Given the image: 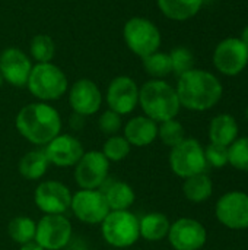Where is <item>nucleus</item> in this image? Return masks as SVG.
<instances>
[{"label":"nucleus","mask_w":248,"mask_h":250,"mask_svg":"<svg viewBox=\"0 0 248 250\" xmlns=\"http://www.w3.org/2000/svg\"><path fill=\"white\" fill-rule=\"evenodd\" d=\"M175 91L181 107L191 111H206L221 101L224 86L213 73L194 67L178 76Z\"/></svg>","instance_id":"nucleus-1"},{"label":"nucleus","mask_w":248,"mask_h":250,"mask_svg":"<svg viewBox=\"0 0 248 250\" xmlns=\"http://www.w3.org/2000/svg\"><path fill=\"white\" fill-rule=\"evenodd\" d=\"M15 126L22 138L34 145H47L61 132L60 113L48 103H31L19 110Z\"/></svg>","instance_id":"nucleus-2"},{"label":"nucleus","mask_w":248,"mask_h":250,"mask_svg":"<svg viewBox=\"0 0 248 250\" xmlns=\"http://www.w3.org/2000/svg\"><path fill=\"white\" fill-rule=\"evenodd\" d=\"M139 105L156 123L175 119L181 108L175 88L162 79H151L139 88Z\"/></svg>","instance_id":"nucleus-3"},{"label":"nucleus","mask_w":248,"mask_h":250,"mask_svg":"<svg viewBox=\"0 0 248 250\" xmlns=\"http://www.w3.org/2000/svg\"><path fill=\"white\" fill-rule=\"evenodd\" d=\"M26 88L42 103H50L61 98L69 89L66 73L53 62L35 63L28 78Z\"/></svg>","instance_id":"nucleus-4"},{"label":"nucleus","mask_w":248,"mask_h":250,"mask_svg":"<svg viewBox=\"0 0 248 250\" xmlns=\"http://www.w3.org/2000/svg\"><path fill=\"white\" fill-rule=\"evenodd\" d=\"M123 38L127 48L140 59L158 51L162 41L159 28L142 16H133L124 23Z\"/></svg>","instance_id":"nucleus-5"},{"label":"nucleus","mask_w":248,"mask_h":250,"mask_svg":"<svg viewBox=\"0 0 248 250\" xmlns=\"http://www.w3.org/2000/svg\"><path fill=\"white\" fill-rule=\"evenodd\" d=\"M101 234L113 248H130L140 239L139 218L130 211H110L101 223Z\"/></svg>","instance_id":"nucleus-6"},{"label":"nucleus","mask_w":248,"mask_h":250,"mask_svg":"<svg viewBox=\"0 0 248 250\" xmlns=\"http://www.w3.org/2000/svg\"><path fill=\"white\" fill-rule=\"evenodd\" d=\"M170 167L172 173L181 179H187V177L205 173L208 167L205 148L197 139L186 138L183 142L171 148Z\"/></svg>","instance_id":"nucleus-7"},{"label":"nucleus","mask_w":248,"mask_h":250,"mask_svg":"<svg viewBox=\"0 0 248 250\" xmlns=\"http://www.w3.org/2000/svg\"><path fill=\"white\" fill-rule=\"evenodd\" d=\"M213 66L225 76H237L248 66V47L237 37L222 40L213 50Z\"/></svg>","instance_id":"nucleus-8"},{"label":"nucleus","mask_w":248,"mask_h":250,"mask_svg":"<svg viewBox=\"0 0 248 250\" xmlns=\"http://www.w3.org/2000/svg\"><path fill=\"white\" fill-rule=\"evenodd\" d=\"M218 221L229 230L248 229V193L232 190L222 195L215 207Z\"/></svg>","instance_id":"nucleus-9"},{"label":"nucleus","mask_w":248,"mask_h":250,"mask_svg":"<svg viewBox=\"0 0 248 250\" xmlns=\"http://www.w3.org/2000/svg\"><path fill=\"white\" fill-rule=\"evenodd\" d=\"M75 167V180L80 189H99L108 179L110 161L101 151L83 152Z\"/></svg>","instance_id":"nucleus-10"},{"label":"nucleus","mask_w":248,"mask_h":250,"mask_svg":"<svg viewBox=\"0 0 248 250\" xmlns=\"http://www.w3.org/2000/svg\"><path fill=\"white\" fill-rule=\"evenodd\" d=\"M70 209L85 224H101L108 215V204L99 189H80L72 195Z\"/></svg>","instance_id":"nucleus-11"},{"label":"nucleus","mask_w":248,"mask_h":250,"mask_svg":"<svg viewBox=\"0 0 248 250\" xmlns=\"http://www.w3.org/2000/svg\"><path fill=\"white\" fill-rule=\"evenodd\" d=\"M34 202L45 215H63L70 209L72 192L57 180L41 182L35 189Z\"/></svg>","instance_id":"nucleus-12"},{"label":"nucleus","mask_w":248,"mask_h":250,"mask_svg":"<svg viewBox=\"0 0 248 250\" xmlns=\"http://www.w3.org/2000/svg\"><path fill=\"white\" fill-rule=\"evenodd\" d=\"M72 239V224L64 215H44L37 223L35 242L45 250L66 248Z\"/></svg>","instance_id":"nucleus-13"},{"label":"nucleus","mask_w":248,"mask_h":250,"mask_svg":"<svg viewBox=\"0 0 248 250\" xmlns=\"http://www.w3.org/2000/svg\"><path fill=\"white\" fill-rule=\"evenodd\" d=\"M108 108L120 116L130 114L139 105V86L130 76H115L107 88Z\"/></svg>","instance_id":"nucleus-14"},{"label":"nucleus","mask_w":248,"mask_h":250,"mask_svg":"<svg viewBox=\"0 0 248 250\" xmlns=\"http://www.w3.org/2000/svg\"><path fill=\"white\" fill-rule=\"evenodd\" d=\"M170 245L175 250H200L208 240L206 229L193 218H180L168 231Z\"/></svg>","instance_id":"nucleus-15"},{"label":"nucleus","mask_w":248,"mask_h":250,"mask_svg":"<svg viewBox=\"0 0 248 250\" xmlns=\"http://www.w3.org/2000/svg\"><path fill=\"white\" fill-rule=\"evenodd\" d=\"M32 66L31 59L20 48L9 47L0 53V73L3 81L12 86H26Z\"/></svg>","instance_id":"nucleus-16"},{"label":"nucleus","mask_w":248,"mask_h":250,"mask_svg":"<svg viewBox=\"0 0 248 250\" xmlns=\"http://www.w3.org/2000/svg\"><path fill=\"white\" fill-rule=\"evenodd\" d=\"M69 104L73 113L88 117L99 111L102 105V94L94 81L88 78L77 79L69 89Z\"/></svg>","instance_id":"nucleus-17"},{"label":"nucleus","mask_w":248,"mask_h":250,"mask_svg":"<svg viewBox=\"0 0 248 250\" xmlns=\"http://www.w3.org/2000/svg\"><path fill=\"white\" fill-rule=\"evenodd\" d=\"M44 152L50 164L57 167H72L76 166L83 155V145L77 138L60 133L45 145Z\"/></svg>","instance_id":"nucleus-18"},{"label":"nucleus","mask_w":248,"mask_h":250,"mask_svg":"<svg viewBox=\"0 0 248 250\" xmlns=\"http://www.w3.org/2000/svg\"><path fill=\"white\" fill-rule=\"evenodd\" d=\"M124 138L132 146H149L158 138V123L146 116H136L126 123Z\"/></svg>","instance_id":"nucleus-19"},{"label":"nucleus","mask_w":248,"mask_h":250,"mask_svg":"<svg viewBox=\"0 0 248 250\" xmlns=\"http://www.w3.org/2000/svg\"><path fill=\"white\" fill-rule=\"evenodd\" d=\"M102 192L110 211H129V208L134 204L136 195L133 188L121 180H105V183L99 188Z\"/></svg>","instance_id":"nucleus-20"},{"label":"nucleus","mask_w":248,"mask_h":250,"mask_svg":"<svg viewBox=\"0 0 248 250\" xmlns=\"http://www.w3.org/2000/svg\"><path fill=\"white\" fill-rule=\"evenodd\" d=\"M238 123L231 114H218L209 125V139L212 144L229 146L238 138Z\"/></svg>","instance_id":"nucleus-21"},{"label":"nucleus","mask_w":248,"mask_h":250,"mask_svg":"<svg viewBox=\"0 0 248 250\" xmlns=\"http://www.w3.org/2000/svg\"><path fill=\"white\" fill-rule=\"evenodd\" d=\"M203 3L205 0H156L161 13L177 22H184L194 18L200 12Z\"/></svg>","instance_id":"nucleus-22"},{"label":"nucleus","mask_w":248,"mask_h":250,"mask_svg":"<svg viewBox=\"0 0 248 250\" xmlns=\"http://www.w3.org/2000/svg\"><path fill=\"white\" fill-rule=\"evenodd\" d=\"M171 223L162 212H149L139 220L140 237L146 242H161L167 239Z\"/></svg>","instance_id":"nucleus-23"},{"label":"nucleus","mask_w":248,"mask_h":250,"mask_svg":"<svg viewBox=\"0 0 248 250\" xmlns=\"http://www.w3.org/2000/svg\"><path fill=\"white\" fill-rule=\"evenodd\" d=\"M48 158L44 149H34L26 152L18 166L19 174L26 180H39L48 170Z\"/></svg>","instance_id":"nucleus-24"},{"label":"nucleus","mask_w":248,"mask_h":250,"mask_svg":"<svg viewBox=\"0 0 248 250\" xmlns=\"http://www.w3.org/2000/svg\"><path fill=\"white\" fill-rule=\"evenodd\" d=\"M183 193L187 201L193 204H202L208 201L213 193V183L210 177L205 173L184 179Z\"/></svg>","instance_id":"nucleus-25"},{"label":"nucleus","mask_w":248,"mask_h":250,"mask_svg":"<svg viewBox=\"0 0 248 250\" xmlns=\"http://www.w3.org/2000/svg\"><path fill=\"white\" fill-rule=\"evenodd\" d=\"M7 233L15 243L25 245L28 242L35 240L37 223L29 217H23V215L15 217L13 220H10L7 226Z\"/></svg>","instance_id":"nucleus-26"},{"label":"nucleus","mask_w":248,"mask_h":250,"mask_svg":"<svg viewBox=\"0 0 248 250\" xmlns=\"http://www.w3.org/2000/svg\"><path fill=\"white\" fill-rule=\"evenodd\" d=\"M145 72L152 78V79H162L168 75L172 73V66H171V59L168 53L164 51H155L146 57L142 59Z\"/></svg>","instance_id":"nucleus-27"},{"label":"nucleus","mask_w":248,"mask_h":250,"mask_svg":"<svg viewBox=\"0 0 248 250\" xmlns=\"http://www.w3.org/2000/svg\"><path fill=\"white\" fill-rule=\"evenodd\" d=\"M31 57L37 63H48L54 59L56 44L53 38L47 34H37L29 44Z\"/></svg>","instance_id":"nucleus-28"},{"label":"nucleus","mask_w":248,"mask_h":250,"mask_svg":"<svg viewBox=\"0 0 248 250\" xmlns=\"http://www.w3.org/2000/svg\"><path fill=\"white\" fill-rule=\"evenodd\" d=\"M130 148L132 145L127 142L124 136L113 135L108 136V139L104 142L101 152L110 163H120L127 158V155L130 154Z\"/></svg>","instance_id":"nucleus-29"},{"label":"nucleus","mask_w":248,"mask_h":250,"mask_svg":"<svg viewBox=\"0 0 248 250\" xmlns=\"http://www.w3.org/2000/svg\"><path fill=\"white\" fill-rule=\"evenodd\" d=\"M158 138L170 148H174L186 139V130L177 119H171L158 125Z\"/></svg>","instance_id":"nucleus-30"},{"label":"nucleus","mask_w":248,"mask_h":250,"mask_svg":"<svg viewBox=\"0 0 248 250\" xmlns=\"http://www.w3.org/2000/svg\"><path fill=\"white\" fill-rule=\"evenodd\" d=\"M228 163L235 170L248 173V136L237 138L228 146Z\"/></svg>","instance_id":"nucleus-31"},{"label":"nucleus","mask_w":248,"mask_h":250,"mask_svg":"<svg viewBox=\"0 0 248 250\" xmlns=\"http://www.w3.org/2000/svg\"><path fill=\"white\" fill-rule=\"evenodd\" d=\"M168 54L171 59L172 73H175L177 76H181L186 72L194 69V54L187 47H183V45L175 47Z\"/></svg>","instance_id":"nucleus-32"},{"label":"nucleus","mask_w":248,"mask_h":250,"mask_svg":"<svg viewBox=\"0 0 248 250\" xmlns=\"http://www.w3.org/2000/svg\"><path fill=\"white\" fill-rule=\"evenodd\" d=\"M205 157L208 166H212L215 168H222L228 164V146L209 144L205 148Z\"/></svg>","instance_id":"nucleus-33"},{"label":"nucleus","mask_w":248,"mask_h":250,"mask_svg":"<svg viewBox=\"0 0 248 250\" xmlns=\"http://www.w3.org/2000/svg\"><path fill=\"white\" fill-rule=\"evenodd\" d=\"M98 127L104 135H108V136L117 135V132L121 129V116L108 108L99 116Z\"/></svg>","instance_id":"nucleus-34"},{"label":"nucleus","mask_w":248,"mask_h":250,"mask_svg":"<svg viewBox=\"0 0 248 250\" xmlns=\"http://www.w3.org/2000/svg\"><path fill=\"white\" fill-rule=\"evenodd\" d=\"M69 125H70V127H72V129H75V130H80V129L85 126V117H83V116H80V114H77V113H73V114L70 116Z\"/></svg>","instance_id":"nucleus-35"},{"label":"nucleus","mask_w":248,"mask_h":250,"mask_svg":"<svg viewBox=\"0 0 248 250\" xmlns=\"http://www.w3.org/2000/svg\"><path fill=\"white\" fill-rule=\"evenodd\" d=\"M19 250H45L42 246H39L35 240H32V242H28V243H25V245H20V249Z\"/></svg>","instance_id":"nucleus-36"},{"label":"nucleus","mask_w":248,"mask_h":250,"mask_svg":"<svg viewBox=\"0 0 248 250\" xmlns=\"http://www.w3.org/2000/svg\"><path fill=\"white\" fill-rule=\"evenodd\" d=\"M240 40L246 44L248 47V25L243 29V32H241V37H240Z\"/></svg>","instance_id":"nucleus-37"},{"label":"nucleus","mask_w":248,"mask_h":250,"mask_svg":"<svg viewBox=\"0 0 248 250\" xmlns=\"http://www.w3.org/2000/svg\"><path fill=\"white\" fill-rule=\"evenodd\" d=\"M3 82H4V81H3V76H1V73H0V86L3 85Z\"/></svg>","instance_id":"nucleus-38"},{"label":"nucleus","mask_w":248,"mask_h":250,"mask_svg":"<svg viewBox=\"0 0 248 250\" xmlns=\"http://www.w3.org/2000/svg\"><path fill=\"white\" fill-rule=\"evenodd\" d=\"M246 117H247V120H248V107H247V110H246Z\"/></svg>","instance_id":"nucleus-39"}]
</instances>
